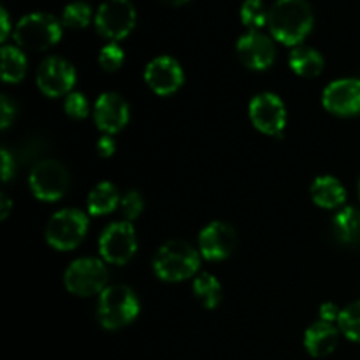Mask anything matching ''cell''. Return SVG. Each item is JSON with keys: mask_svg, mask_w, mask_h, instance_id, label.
Segmentation results:
<instances>
[{"mask_svg": "<svg viewBox=\"0 0 360 360\" xmlns=\"http://www.w3.org/2000/svg\"><path fill=\"white\" fill-rule=\"evenodd\" d=\"M315 14L308 0H276L269 7L267 27L271 35L285 46H301L313 30Z\"/></svg>", "mask_w": 360, "mask_h": 360, "instance_id": "obj_1", "label": "cell"}, {"mask_svg": "<svg viewBox=\"0 0 360 360\" xmlns=\"http://www.w3.org/2000/svg\"><path fill=\"white\" fill-rule=\"evenodd\" d=\"M200 253L181 239H171L158 248L153 260L155 274L167 283H179L197 276Z\"/></svg>", "mask_w": 360, "mask_h": 360, "instance_id": "obj_2", "label": "cell"}, {"mask_svg": "<svg viewBox=\"0 0 360 360\" xmlns=\"http://www.w3.org/2000/svg\"><path fill=\"white\" fill-rule=\"evenodd\" d=\"M141 311L136 292L127 285H109L97 302V319L108 330H120L130 326Z\"/></svg>", "mask_w": 360, "mask_h": 360, "instance_id": "obj_3", "label": "cell"}, {"mask_svg": "<svg viewBox=\"0 0 360 360\" xmlns=\"http://www.w3.org/2000/svg\"><path fill=\"white\" fill-rule=\"evenodd\" d=\"M62 20L49 13L25 14L14 27L16 46L28 51H44L62 39Z\"/></svg>", "mask_w": 360, "mask_h": 360, "instance_id": "obj_4", "label": "cell"}, {"mask_svg": "<svg viewBox=\"0 0 360 360\" xmlns=\"http://www.w3.org/2000/svg\"><path fill=\"white\" fill-rule=\"evenodd\" d=\"M109 273L105 262L94 257H83L69 264L63 273V285L67 292L77 297H91L101 295L108 285Z\"/></svg>", "mask_w": 360, "mask_h": 360, "instance_id": "obj_5", "label": "cell"}, {"mask_svg": "<svg viewBox=\"0 0 360 360\" xmlns=\"http://www.w3.org/2000/svg\"><path fill=\"white\" fill-rule=\"evenodd\" d=\"M88 217L76 207H67L53 214L46 224V243L56 252L77 248L88 232Z\"/></svg>", "mask_w": 360, "mask_h": 360, "instance_id": "obj_6", "label": "cell"}, {"mask_svg": "<svg viewBox=\"0 0 360 360\" xmlns=\"http://www.w3.org/2000/svg\"><path fill=\"white\" fill-rule=\"evenodd\" d=\"M137 21L132 0H104L95 13V28L108 41L116 42L129 37Z\"/></svg>", "mask_w": 360, "mask_h": 360, "instance_id": "obj_7", "label": "cell"}, {"mask_svg": "<svg viewBox=\"0 0 360 360\" xmlns=\"http://www.w3.org/2000/svg\"><path fill=\"white\" fill-rule=\"evenodd\" d=\"M28 186L35 199L42 202H56L67 193L70 176L65 165L53 158H46L35 164L28 176Z\"/></svg>", "mask_w": 360, "mask_h": 360, "instance_id": "obj_8", "label": "cell"}, {"mask_svg": "<svg viewBox=\"0 0 360 360\" xmlns=\"http://www.w3.org/2000/svg\"><path fill=\"white\" fill-rule=\"evenodd\" d=\"M137 252L136 229L130 221H115L102 231L98 239V253L105 264L125 266Z\"/></svg>", "mask_w": 360, "mask_h": 360, "instance_id": "obj_9", "label": "cell"}, {"mask_svg": "<svg viewBox=\"0 0 360 360\" xmlns=\"http://www.w3.org/2000/svg\"><path fill=\"white\" fill-rule=\"evenodd\" d=\"M250 122L266 136L281 137L287 127V108L281 97L271 91L255 95L248 105Z\"/></svg>", "mask_w": 360, "mask_h": 360, "instance_id": "obj_10", "label": "cell"}, {"mask_svg": "<svg viewBox=\"0 0 360 360\" xmlns=\"http://www.w3.org/2000/svg\"><path fill=\"white\" fill-rule=\"evenodd\" d=\"M77 74L70 62L62 56H48L37 69V86L46 97H67L76 84Z\"/></svg>", "mask_w": 360, "mask_h": 360, "instance_id": "obj_11", "label": "cell"}, {"mask_svg": "<svg viewBox=\"0 0 360 360\" xmlns=\"http://www.w3.org/2000/svg\"><path fill=\"white\" fill-rule=\"evenodd\" d=\"M322 104L334 116L341 118L360 116V79L341 77L329 83L322 94Z\"/></svg>", "mask_w": 360, "mask_h": 360, "instance_id": "obj_12", "label": "cell"}, {"mask_svg": "<svg viewBox=\"0 0 360 360\" xmlns=\"http://www.w3.org/2000/svg\"><path fill=\"white\" fill-rule=\"evenodd\" d=\"M238 58L246 69L250 70H267L276 60V48L273 39L259 30H248L238 39L236 44Z\"/></svg>", "mask_w": 360, "mask_h": 360, "instance_id": "obj_13", "label": "cell"}, {"mask_svg": "<svg viewBox=\"0 0 360 360\" xmlns=\"http://www.w3.org/2000/svg\"><path fill=\"white\" fill-rule=\"evenodd\" d=\"M144 81L160 97L176 94L185 83V72L181 63L169 55L157 56L144 69Z\"/></svg>", "mask_w": 360, "mask_h": 360, "instance_id": "obj_14", "label": "cell"}, {"mask_svg": "<svg viewBox=\"0 0 360 360\" xmlns=\"http://www.w3.org/2000/svg\"><path fill=\"white\" fill-rule=\"evenodd\" d=\"M94 120L104 136L122 132L130 120V105L116 91H104L98 95L94 105Z\"/></svg>", "mask_w": 360, "mask_h": 360, "instance_id": "obj_15", "label": "cell"}, {"mask_svg": "<svg viewBox=\"0 0 360 360\" xmlns=\"http://www.w3.org/2000/svg\"><path fill=\"white\" fill-rule=\"evenodd\" d=\"M238 245L236 231L225 221H211L199 234V253L210 262L229 259Z\"/></svg>", "mask_w": 360, "mask_h": 360, "instance_id": "obj_16", "label": "cell"}, {"mask_svg": "<svg viewBox=\"0 0 360 360\" xmlns=\"http://www.w3.org/2000/svg\"><path fill=\"white\" fill-rule=\"evenodd\" d=\"M341 330L336 323L316 320L304 333V348L311 357L322 359L333 354L340 345Z\"/></svg>", "mask_w": 360, "mask_h": 360, "instance_id": "obj_17", "label": "cell"}, {"mask_svg": "<svg viewBox=\"0 0 360 360\" xmlns=\"http://www.w3.org/2000/svg\"><path fill=\"white\" fill-rule=\"evenodd\" d=\"M309 193H311L313 202L322 210H336V207L343 206L347 200V188L343 186V183L329 174L319 176L311 183Z\"/></svg>", "mask_w": 360, "mask_h": 360, "instance_id": "obj_18", "label": "cell"}, {"mask_svg": "<svg viewBox=\"0 0 360 360\" xmlns=\"http://www.w3.org/2000/svg\"><path fill=\"white\" fill-rule=\"evenodd\" d=\"M288 65L294 70L297 76L301 77H316L322 74L323 67H326V60H323L322 53L316 51L311 46H295L288 56Z\"/></svg>", "mask_w": 360, "mask_h": 360, "instance_id": "obj_19", "label": "cell"}, {"mask_svg": "<svg viewBox=\"0 0 360 360\" xmlns=\"http://www.w3.org/2000/svg\"><path fill=\"white\" fill-rule=\"evenodd\" d=\"M122 195L112 183L102 181L91 188L86 199V211L90 217H105L120 207Z\"/></svg>", "mask_w": 360, "mask_h": 360, "instance_id": "obj_20", "label": "cell"}, {"mask_svg": "<svg viewBox=\"0 0 360 360\" xmlns=\"http://www.w3.org/2000/svg\"><path fill=\"white\" fill-rule=\"evenodd\" d=\"M334 238L343 245L360 241V210L354 206L341 207L333 220Z\"/></svg>", "mask_w": 360, "mask_h": 360, "instance_id": "obj_21", "label": "cell"}, {"mask_svg": "<svg viewBox=\"0 0 360 360\" xmlns=\"http://www.w3.org/2000/svg\"><path fill=\"white\" fill-rule=\"evenodd\" d=\"M2 81L7 84H16L25 79L28 69V60L20 46H2Z\"/></svg>", "mask_w": 360, "mask_h": 360, "instance_id": "obj_22", "label": "cell"}, {"mask_svg": "<svg viewBox=\"0 0 360 360\" xmlns=\"http://www.w3.org/2000/svg\"><path fill=\"white\" fill-rule=\"evenodd\" d=\"M193 294L202 302L206 309H217L221 302V285L217 276L210 273H200L193 278Z\"/></svg>", "mask_w": 360, "mask_h": 360, "instance_id": "obj_23", "label": "cell"}, {"mask_svg": "<svg viewBox=\"0 0 360 360\" xmlns=\"http://www.w3.org/2000/svg\"><path fill=\"white\" fill-rule=\"evenodd\" d=\"M91 20H95L91 6L88 2H81V0L67 4L62 13V25L67 28H72V30L86 28L91 23Z\"/></svg>", "mask_w": 360, "mask_h": 360, "instance_id": "obj_24", "label": "cell"}, {"mask_svg": "<svg viewBox=\"0 0 360 360\" xmlns=\"http://www.w3.org/2000/svg\"><path fill=\"white\" fill-rule=\"evenodd\" d=\"M243 25L250 30H259L267 25L269 9L266 7L264 0H245L239 11Z\"/></svg>", "mask_w": 360, "mask_h": 360, "instance_id": "obj_25", "label": "cell"}, {"mask_svg": "<svg viewBox=\"0 0 360 360\" xmlns=\"http://www.w3.org/2000/svg\"><path fill=\"white\" fill-rule=\"evenodd\" d=\"M338 327L347 340L360 343V299L341 309Z\"/></svg>", "mask_w": 360, "mask_h": 360, "instance_id": "obj_26", "label": "cell"}, {"mask_svg": "<svg viewBox=\"0 0 360 360\" xmlns=\"http://www.w3.org/2000/svg\"><path fill=\"white\" fill-rule=\"evenodd\" d=\"M125 62V51L118 42H109L98 53V63L105 72H115Z\"/></svg>", "mask_w": 360, "mask_h": 360, "instance_id": "obj_27", "label": "cell"}, {"mask_svg": "<svg viewBox=\"0 0 360 360\" xmlns=\"http://www.w3.org/2000/svg\"><path fill=\"white\" fill-rule=\"evenodd\" d=\"M120 211L127 221H134L136 218L141 217L144 211V199L137 190H129L122 195V202H120Z\"/></svg>", "mask_w": 360, "mask_h": 360, "instance_id": "obj_28", "label": "cell"}, {"mask_svg": "<svg viewBox=\"0 0 360 360\" xmlns=\"http://www.w3.org/2000/svg\"><path fill=\"white\" fill-rule=\"evenodd\" d=\"M63 109H65V115L70 116V118L83 120L90 112V104H88L86 95H83L81 91H70L65 97V102H63Z\"/></svg>", "mask_w": 360, "mask_h": 360, "instance_id": "obj_29", "label": "cell"}, {"mask_svg": "<svg viewBox=\"0 0 360 360\" xmlns=\"http://www.w3.org/2000/svg\"><path fill=\"white\" fill-rule=\"evenodd\" d=\"M340 315H341L340 306L334 304V302H323L319 309V316H320L319 320H322V322L336 323L338 320H340Z\"/></svg>", "mask_w": 360, "mask_h": 360, "instance_id": "obj_30", "label": "cell"}, {"mask_svg": "<svg viewBox=\"0 0 360 360\" xmlns=\"http://www.w3.org/2000/svg\"><path fill=\"white\" fill-rule=\"evenodd\" d=\"M16 116V104L7 95H2V129H9Z\"/></svg>", "mask_w": 360, "mask_h": 360, "instance_id": "obj_31", "label": "cell"}, {"mask_svg": "<svg viewBox=\"0 0 360 360\" xmlns=\"http://www.w3.org/2000/svg\"><path fill=\"white\" fill-rule=\"evenodd\" d=\"M115 151H116V141L112 136H102L101 139L97 141V153L101 155V157L109 158L115 155Z\"/></svg>", "mask_w": 360, "mask_h": 360, "instance_id": "obj_32", "label": "cell"}, {"mask_svg": "<svg viewBox=\"0 0 360 360\" xmlns=\"http://www.w3.org/2000/svg\"><path fill=\"white\" fill-rule=\"evenodd\" d=\"M14 176V157L9 150H2V179L4 183H9V179Z\"/></svg>", "mask_w": 360, "mask_h": 360, "instance_id": "obj_33", "label": "cell"}, {"mask_svg": "<svg viewBox=\"0 0 360 360\" xmlns=\"http://www.w3.org/2000/svg\"><path fill=\"white\" fill-rule=\"evenodd\" d=\"M0 21H2V32H0V41H6L11 34V21H9V14H7L6 7L0 9Z\"/></svg>", "mask_w": 360, "mask_h": 360, "instance_id": "obj_34", "label": "cell"}, {"mask_svg": "<svg viewBox=\"0 0 360 360\" xmlns=\"http://www.w3.org/2000/svg\"><path fill=\"white\" fill-rule=\"evenodd\" d=\"M11 207H13V202L7 197V193H0V220H6L9 217Z\"/></svg>", "mask_w": 360, "mask_h": 360, "instance_id": "obj_35", "label": "cell"}, {"mask_svg": "<svg viewBox=\"0 0 360 360\" xmlns=\"http://www.w3.org/2000/svg\"><path fill=\"white\" fill-rule=\"evenodd\" d=\"M158 2L165 4V6H172V7H178V6H183V4L190 2V0H158Z\"/></svg>", "mask_w": 360, "mask_h": 360, "instance_id": "obj_36", "label": "cell"}, {"mask_svg": "<svg viewBox=\"0 0 360 360\" xmlns=\"http://www.w3.org/2000/svg\"><path fill=\"white\" fill-rule=\"evenodd\" d=\"M357 190H359V199H360V176H359V185H357Z\"/></svg>", "mask_w": 360, "mask_h": 360, "instance_id": "obj_37", "label": "cell"}]
</instances>
